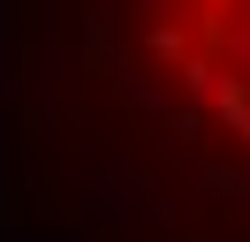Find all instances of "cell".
<instances>
[{"instance_id":"6da1fadb","label":"cell","mask_w":250,"mask_h":242,"mask_svg":"<svg viewBox=\"0 0 250 242\" xmlns=\"http://www.w3.org/2000/svg\"><path fill=\"white\" fill-rule=\"evenodd\" d=\"M83 76L182 166L250 189V0H68Z\"/></svg>"}]
</instances>
